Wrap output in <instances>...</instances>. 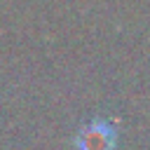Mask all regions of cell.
Masks as SVG:
<instances>
[{
  "label": "cell",
  "mask_w": 150,
  "mask_h": 150,
  "mask_svg": "<svg viewBox=\"0 0 150 150\" xmlns=\"http://www.w3.org/2000/svg\"><path fill=\"white\" fill-rule=\"evenodd\" d=\"M117 143V131L110 120L105 117H94L87 127L80 129L75 138L77 150H112Z\"/></svg>",
  "instance_id": "6da1fadb"
}]
</instances>
